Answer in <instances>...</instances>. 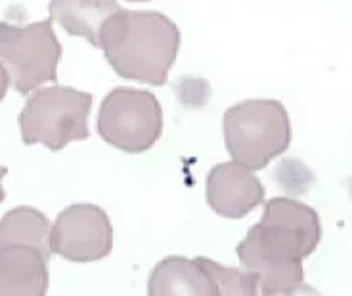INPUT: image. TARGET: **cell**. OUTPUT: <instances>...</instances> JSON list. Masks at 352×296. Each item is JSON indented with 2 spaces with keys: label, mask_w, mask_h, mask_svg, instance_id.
I'll use <instances>...</instances> for the list:
<instances>
[{
  "label": "cell",
  "mask_w": 352,
  "mask_h": 296,
  "mask_svg": "<svg viewBox=\"0 0 352 296\" xmlns=\"http://www.w3.org/2000/svg\"><path fill=\"white\" fill-rule=\"evenodd\" d=\"M50 251L77 264L106 258L113 251V224L106 210L90 203L62 210L50 229Z\"/></svg>",
  "instance_id": "52a82bcc"
},
{
  "label": "cell",
  "mask_w": 352,
  "mask_h": 296,
  "mask_svg": "<svg viewBox=\"0 0 352 296\" xmlns=\"http://www.w3.org/2000/svg\"><path fill=\"white\" fill-rule=\"evenodd\" d=\"M148 295L175 296V295H201L214 296L217 287L211 275L203 268L199 258L168 256L161 260L151 271L148 283Z\"/></svg>",
  "instance_id": "30bf717a"
},
{
  "label": "cell",
  "mask_w": 352,
  "mask_h": 296,
  "mask_svg": "<svg viewBox=\"0 0 352 296\" xmlns=\"http://www.w3.org/2000/svg\"><path fill=\"white\" fill-rule=\"evenodd\" d=\"M8 87H10V77L6 69L2 67V63H0V102L4 100L6 96V92H8Z\"/></svg>",
  "instance_id": "5bb4252c"
},
{
  "label": "cell",
  "mask_w": 352,
  "mask_h": 296,
  "mask_svg": "<svg viewBox=\"0 0 352 296\" xmlns=\"http://www.w3.org/2000/svg\"><path fill=\"white\" fill-rule=\"evenodd\" d=\"M224 144L232 161L249 170H263L291 144L287 109L278 100H243L222 119Z\"/></svg>",
  "instance_id": "3957f363"
},
{
  "label": "cell",
  "mask_w": 352,
  "mask_h": 296,
  "mask_svg": "<svg viewBox=\"0 0 352 296\" xmlns=\"http://www.w3.org/2000/svg\"><path fill=\"white\" fill-rule=\"evenodd\" d=\"M48 10L50 19L69 35L80 36L98 48L102 27L121 10V4L119 0H50Z\"/></svg>",
  "instance_id": "8fae6325"
},
{
  "label": "cell",
  "mask_w": 352,
  "mask_h": 296,
  "mask_svg": "<svg viewBox=\"0 0 352 296\" xmlns=\"http://www.w3.org/2000/svg\"><path fill=\"white\" fill-rule=\"evenodd\" d=\"M8 174V168L6 166H0V203L4 201L6 197V193H4V187H2V180H4V176Z\"/></svg>",
  "instance_id": "9a60e30c"
},
{
  "label": "cell",
  "mask_w": 352,
  "mask_h": 296,
  "mask_svg": "<svg viewBox=\"0 0 352 296\" xmlns=\"http://www.w3.org/2000/svg\"><path fill=\"white\" fill-rule=\"evenodd\" d=\"M50 256L25 244L0 249V296H43L50 285Z\"/></svg>",
  "instance_id": "9c48e42d"
},
{
  "label": "cell",
  "mask_w": 352,
  "mask_h": 296,
  "mask_svg": "<svg viewBox=\"0 0 352 296\" xmlns=\"http://www.w3.org/2000/svg\"><path fill=\"white\" fill-rule=\"evenodd\" d=\"M92 94L69 87L36 88L27 98L19 113V132L27 146L43 144L50 151H60L69 141L88 139V115Z\"/></svg>",
  "instance_id": "277c9868"
},
{
  "label": "cell",
  "mask_w": 352,
  "mask_h": 296,
  "mask_svg": "<svg viewBox=\"0 0 352 296\" xmlns=\"http://www.w3.org/2000/svg\"><path fill=\"white\" fill-rule=\"evenodd\" d=\"M62 44L52 19L27 25L0 21V63L18 94H31L58 77Z\"/></svg>",
  "instance_id": "5b68a950"
},
{
  "label": "cell",
  "mask_w": 352,
  "mask_h": 296,
  "mask_svg": "<svg viewBox=\"0 0 352 296\" xmlns=\"http://www.w3.org/2000/svg\"><path fill=\"white\" fill-rule=\"evenodd\" d=\"M322 239L320 216L312 207L289 197L264 203L263 218L238 244L241 268L258 279V295H295L302 288V260Z\"/></svg>",
  "instance_id": "6da1fadb"
},
{
  "label": "cell",
  "mask_w": 352,
  "mask_h": 296,
  "mask_svg": "<svg viewBox=\"0 0 352 296\" xmlns=\"http://www.w3.org/2000/svg\"><path fill=\"white\" fill-rule=\"evenodd\" d=\"M52 224L41 210L18 207L0 220V249L10 244H25L52 256L50 251Z\"/></svg>",
  "instance_id": "7c38bea8"
},
{
  "label": "cell",
  "mask_w": 352,
  "mask_h": 296,
  "mask_svg": "<svg viewBox=\"0 0 352 296\" xmlns=\"http://www.w3.org/2000/svg\"><path fill=\"white\" fill-rule=\"evenodd\" d=\"M205 197L219 216L239 220L263 205L264 187L253 170L228 161L211 168L205 183Z\"/></svg>",
  "instance_id": "ba28073f"
},
{
  "label": "cell",
  "mask_w": 352,
  "mask_h": 296,
  "mask_svg": "<svg viewBox=\"0 0 352 296\" xmlns=\"http://www.w3.org/2000/svg\"><path fill=\"white\" fill-rule=\"evenodd\" d=\"M124 2H148V0H124Z\"/></svg>",
  "instance_id": "2e32d148"
},
{
  "label": "cell",
  "mask_w": 352,
  "mask_h": 296,
  "mask_svg": "<svg viewBox=\"0 0 352 296\" xmlns=\"http://www.w3.org/2000/svg\"><path fill=\"white\" fill-rule=\"evenodd\" d=\"M98 134L124 153L138 155L155 146L163 132V109L148 90L113 88L100 105Z\"/></svg>",
  "instance_id": "8992f818"
},
{
  "label": "cell",
  "mask_w": 352,
  "mask_h": 296,
  "mask_svg": "<svg viewBox=\"0 0 352 296\" xmlns=\"http://www.w3.org/2000/svg\"><path fill=\"white\" fill-rule=\"evenodd\" d=\"M199 262L211 275L212 283L217 287V295H258V279L253 271L245 268L241 270L226 268V266H220L219 262L203 258V256H199Z\"/></svg>",
  "instance_id": "4fadbf2b"
},
{
  "label": "cell",
  "mask_w": 352,
  "mask_h": 296,
  "mask_svg": "<svg viewBox=\"0 0 352 296\" xmlns=\"http://www.w3.org/2000/svg\"><path fill=\"white\" fill-rule=\"evenodd\" d=\"M98 48L123 79L163 87L180 50V29L153 10H119L107 19Z\"/></svg>",
  "instance_id": "7a4b0ae2"
}]
</instances>
